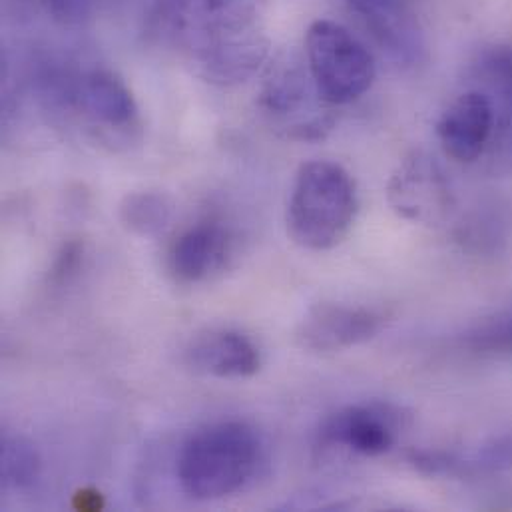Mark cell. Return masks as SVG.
<instances>
[{
	"mask_svg": "<svg viewBox=\"0 0 512 512\" xmlns=\"http://www.w3.org/2000/svg\"><path fill=\"white\" fill-rule=\"evenodd\" d=\"M267 6L269 0H160L148 32L178 50L206 82L230 88L254 78L269 60Z\"/></svg>",
	"mask_w": 512,
	"mask_h": 512,
	"instance_id": "obj_1",
	"label": "cell"
},
{
	"mask_svg": "<svg viewBox=\"0 0 512 512\" xmlns=\"http://www.w3.org/2000/svg\"><path fill=\"white\" fill-rule=\"evenodd\" d=\"M263 461L259 433L246 421H220L192 433L178 457V481L196 501H216L244 489Z\"/></svg>",
	"mask_w": 512,
	"mask_h": 512,
	"instance_id": "obj_2",
	"label": "cell"
},
{
	"mask_svg": "<svg viewBox=\"0 0 512 512\" xmlns=\"http://www.w3.org/2000/svg\"><path fill=\"white\" fill-rule=\"evenodd\" d=\"M357 212V186L343 166L329 160L299 166L285 214L293 244L311 252L333 250L349 236Z\"/></svg>",
	"mask_w": 512,
	"mask_h": 512,
	"instance_id": "obj_3",
	"label": "cell"
},
{
	"mask_svg": "<svg viewBox=\"0 0 512 512\" xmlns=\"http://www.w3.org/2000/svg\"><path fill=\"white\" fill-rule=\"evenodd\" d=\"M305 62L319 96L333 108L359 100L377 76L369 48L333 20H315L307 28Z\"/></svg>",
	"mask_w": 512,
	"mask_h": 512,
	"instance_id": "obj_4",
	"label": "cell"
},
{
	"mask_svg": "<svg viewBox=\"0 0 512 512\" xmlns=\"http://www.w3.org/2000/svg\"><path fill=\"white\" fill-rule=\"evenodd\" d=\"M259 108L283 132L297 142L323 140L335 126V116L317 92L307 62L289 54L269 64L259 92Z\"/></svg>",
	"mask_w": 512,
	"mask_h": 512,
	"instance_id": "obj_5",
	"label": "cell"
},
{
	"mask_svg": "<svg viewBox=\"0 0 512 512\" xmlns=\"http://www.w3.org/2000/svg\"><path fill=\"white\" fill-rule=\"evenodd\" d=\"M387 202L399 218L429 228L447 224L457 210L447 172L435 156L421 150L405 156L391 174Z\"/></svg>",
	"mask_w": 512,
	"mask_h": 512,
	"instance_id": "obj_6",
	"label": "cell"
},
{
	"mask_svg": "<svg viewBox=\"0 0 512 512\" xmlns=\"http://www.w3.org/2000/svg\"><path fill=\"white\" fill-rule=\"evenodd\" d=\"M72 102L88 128L106 144H130L142 130L138 102L110 68H94L80 76L74 86Z\"/></svg>",
	"mask_w": 512,
	"mask_h": 512,
	"instance_id": "obj_7",
	"label": "cell"
},
{
	"mask_svg": "<svg viewBox=\"0 0 512 512\" xmlns=\"http://www.w3.org/2000/svg\"><path fill=\"white\" fill-rule=\"evenodd\" d=\"M403 429L399 409L385 403L349 405L331 413L317 431V449H345L375 459L389 453Z\"/></svg>",
	"mask_w": 512,
	"mask_h": 512,
	"instance_id": "obj_8",
	"label": "cell"
},
{
	"mask_svg": "<svg viewBox=\"0 0 512 512\" xmlns=\"http://www.w3.org/2000/svg\"><path fill=\"white\" fill-rule=\"evenodd\" d=\"M389 315L363 305L321 301L313 305L295 329L299 347L315 353H335L375 339Z\"/></svg>",
	"mask_w": 512,
	"mask_h": 512,
	"instance_id": "obj_9",
	"label": "cell"
},
{
	"mask_svg": "<svg viewBox=\"0 0 512 512\" xmlns=\"http://www.w3.org/2000/svg\"><path fill=\"white\" fill-rule=\"evenodd\" d=\"M371 38L401 66L427 58V38L415 12L403 0H345Z\"/></svg>",
	"mask_w": 512,
	"mask_h": 512,
	"instance_id": "obj_10",
	"label": "cell"
},
{
	"mask_svg": "<svg viewBox=\"0 0 512 512\" xmlns=\"http://www.w3.org/2000/svg\"><path fill=\"white\" fill-rule=\"evenodd\" d=\"M475 76L495 112V130L485 152L491 172H512V46L495 44L481 50L475 62Z\"/></svg>",
	"mask_w": 512,
	"mask_h": 512,
	"instance_id": "obj_11",
	"label": "cell"
},
{
	"mask_svg": "<svg viewBox=\"0 0 512 512\" xmlns=\"http://www.w3.org/2000/svg\"><path fill=\"white\" fill-rule=\"evenodd\" d=\"M493 130V104L479 88L457 96L437 124V136L445 154L461 164H473L485 156Z\"/></svg>",
	"mask_w": 512,
	"mask_h": 512,
	"instance_id": "obj_12",
	"label": "cell"
},
{
	"mask_svg": "<svg viewBox=\"0 0 512 512\" xmlns=\"http://www.w3.org/2000/svg\"><path fill=\"white\" fill-rule=\"evenodd\" d=\"M232 248V236L222 224L200 222L174 240L166 265L176 283L196 285L228 267Z\"/></svg>",
	"mask_w": 512,
	"mask_h": 512,
	"instance_id": "obj_13",
	"label": "cell"
},
{
	"mask_svg": "<svg viewBox=\"0 0 512 512\" xmlns=\"http://www.w3.org/2000/svg\"><path fill=\"white\" fill-rule=\"evenodd\" d=\"M186 365L216 379H248L261 367L256 343L234 329H212L190 341Z\"/></svg>",
	"mask_w": 512,
	"mask_h": 512,
	"instance_id": "obj_14",
	"label": "cell"
},
{
	"mask_svg": "<svg viewBox=\"0 0 512 512\" xmlns=\"http://www.w3.org/2000/svg\"><path fill=\"white\" fill-rule=\"evenodd\" d=\"M411 465L429 477L477 479L491 477L512 469V433L491 437L471 453L455 451H413Z\"/></svg>",
	"mask_w": 512,
	"mask_h": 512,
	"instance_id": "obj_15",
	"label": "cell"
},
{
	"mask_svg": "<svg viewBox=\"0 0 512 512\" xmlns=\"http://www.w3.org/2000/svg\"><path fill=\"white\" fill-rule=\"evenodd\" d=\"M174 206L160 192H132L120 204L122 226L136 236H156L172 222Z\"/></svg>",
	"mask_w": 512,
	"mask_h": 512,
	"instance_id": "obj_16",
	"label": "cell"
},
{
	"mask_svg": "<svg viewBox=\"0 0 512 512\" xmlns=\"http://www.w3.org/2000/svg\"><path fill=\"white\" fill-rule=\"evenodd\" d=\"M0 473L6 487L16 491L30 489L40 475V457L36 447L20 435H6L0 451Z\"/></svg>",
	"mask_w": 512,
	"mask_h": 512,
	"instance_id": "obj_17",
	"label": "cell"
},
{
	"mask_svg": "<svg viewBox=\"0 0 512 512\" xmlns=\"http://www.w3.org/2000/svg\"><path fill=\"white\" fill-rule=\"evenodd\" d=\"M503 216L497 210L495 204L481 206L467 224L461 226V242L469 244L477 250H487V248H497L499 242L505 240L503 234Z\"/></svg>",
	"mask_w": 512,
	"mask_h": 512,
	"instance_id": "obj_18",
	"label": "cell"
},
{
	"mask_svg": "<svg viewBox=\"0 0 512 512\" xmlns=\"http://www.w3.org/2000/svg\"><path fill=\"white\" fill-rule=\"evenodd\" d=\"M465 345L475 353H512V311L473 327Z\"/></svg>",
	"mask_w": 512,
	"mask_h": 512,
	"instance_id": "obj_19",
	"label": "cell"
},
{
	"mask_svg": "<svg viewBox=\"0 0 512 512\" xmlns=\"http://www.w3.org/2000/svg\"><path fill=\"white\" fill-rule=\"evenodd\" d=\"M44 10L60 24H82L90 18L94 0H40Z\"/></svg>",
	"mask_w": 512,
	"mask_h": 512,
	"instance_id": "obj_20",
	"label": "cell"
},
{
	"mask_svg": "<svg viewBox=\"0 0 512 512\" xmlns=\"http://www.w3.org/2000/svg\"><path fill=\"white\" fill-rule=\"evenodd\" d=\"M104 507V499L98 491L92 489H82L74 495V509L76 511H100Z\"/></svg>",
	"mask_w": 512,
	"mask_h": 512,
	"instance_id": "obj_21",
	"label": "cell"
}]
</instances>
